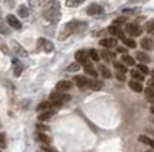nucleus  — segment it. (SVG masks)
I'll return each mask as SVG.
<instances>
[{"label": "nucleus", "mask_w": 154, "mask_h": 152, "mask_svg": "<svg viewBox=\"0 0 154 152\" xmlns=\"http://www.w3.org/2000/svg\"><path fill=\"white\" fill-rule=\"evenodd\" d=\"M43 18L46 20L51 22V23H57L61 18V7H60L58 0H50L49 3H46V5L43 7Z\"/></svg>", "instance_id": "1"}, {"label": "nucleus", "mask_w": 154, "mask_h": 152, "mask_svg": "<svg viewBox=\"0 0 154 152\" xmlns=\"http://www.w3.org/2000/svg\"><path fill=\"white\" fill-rule=\"evenodd\" d=\"M84 30H87V23L85 22H79V20L69 22L68 24H65L64 31L60 34V39H65V38L69 37L73 32H80V31H84Z\"/></svg>", "instance_id": "2"}, {"label": "nucleus", "mask_w": 154, "mask_h": 152, "mask_svg": "<svg viewBox=\"0 0 154 152\" xmlns=\"http://www.w3.org/2000/svg\"><path fill=\"white\" fill-rule=\"evenodd\" d=\"M70 100V96L66 93H57V92H54V93L50 94V98H49V101L53 104V107H61L64 102H68Z\"/></svg>", "instance_id": "3"}, {"label": "nucleus", "mask_w": 154, "mask_h": 152, "mask_svg": "<svg viewBox=\"0 0 154 152\" xmlns=\"http://www.w3.org/2000/svg\"><path fill=\"white\" fill-rule=\"evenodd\" d=\"M87 13L91 16H99L104 13V8L101 7L100 4H91L89 7L87 8Z\"/></svg>", "instance_id": "4"}, {"label": "nucleus", "mask_w": 154, "mask_h": 152, "mask_svg": "<svg viewBox=\"0 0 154 152\" xmlns=\"http://www.w3.org/2000/svg\"><path fill=\"white\" fill-rule=\"evenodd\" d=\"M126 32L131 37H138V35L142 34V28L138 26V24H126Z\"/></svg>", "instance_id": "5"}, {"label": "nucleus", "mask_w": 154, "mask_h": 152, "mask_svg": "<svg viewBox=\"0 0 154 152\" xmlns=\"http://www.w3.org/2000/svg\"><path fill=\"white\" fill-rule=\"evenodd\" d=\"M38 47L41 48V50L46 51V53H50V51L54 50V45L51 42H49V40L43 39V38H41V39H38Z\"/></svg>", "instance_id": "6"}, {"label": "nucleus", "mask_w": 154, "mask_h": 152, "mask_svg": "<svg viewBox=\"0 0 154 152\" xmlns=\"http://www.w3.org/2000/svg\"><path fill=\"white\" fill-rule=\"evenodd\" d=\"M77 63H81L82 66L87 63H89V57H88V54L85 53V51H77L76 55H75Z\"/></svg>", "instance_id": "7"}, {"label": "nucleus", "mask_w": 154, "mask_h": 152, "mask_svg": "<svg viewBox=\"0 0 154 152\" xmlns=\"http://www.w3.org/2000/svg\"><path fill=\"white\" fill-rule=\"evenodd\" d=\"M7 22H8V24H10L12 28H15V30H20L22 28V23L18 20V18H16V16L8 15L7 16Z\"/></svg>", "instance_id": "8"}, {"label": "nucleus", "mask_w": 154, "mask_h": 152, "mask_svg": "<svg viewBox=\"0 0 154 152\" xmlns=\"http://www.w3.org/2000/svg\"><path fill=\"white\" fill-rule=\"evenodd\" d=\"M12 47H14V51H15L18 55H20V57H27V55H29V53L24 50L23 46L19 45V43L15 42V40H12Z\"/></svg>", "instance_id": "9"}, {"label": "nucleus", "mask_w": 154, "mask_h": 152, "mask_svg": "<svg viewBox=\"0 0 154 152\" xmlns=\"http://www.w3.org/2000/svg\"><path fill=\"white\" fill-rule=\"evenodd\" d=\"M99 43H100V46H103V47H106V48H112L116 46L118 42L115 38H107V39H101Z\"/></svg>", "instance_id": "10"}, {"label": "nucleus", "mask_w": 154, "mask_h": 152, "mask_svg": "<svg viewBox=\"0 0 154 152\" xmlns=\"http://www.w3.org/2000/svg\"><path fill=\"white\" fill-rule=\"evenodd\" d=\"M70 88H72V82H69V81H60L57 83V90L58 92H68Z\"/></svg>", "instance_id": "11"}, {"label": "nucleus", "mask_w": 154, "mask_h": 152, "mask_svg": "<svg viewBox=\"0 0 154 152\" xmlns=\"http://www.w3.org/2000/svg\"><path fill=\"white\" fill-rule=\"evenodd\" d=\"M141 46L145 48V50H153L154 48V42L152 38H143L141 40Z\"/></svg>", "instance_id": "12"}, {"label": "nucleus", "mask_w": 154, "mask_h": 152, "mask_svg": "<svg viewBox=\"0 0 154 152\" xmlns=\"http://www.w3.org/2000/svg\"><path fill=\"white\" fill-rule=\"evenodd\" d=\"M88 82H89V81H88L85 77H82V75H77V77H75V83L79 86L80 89L88 86Z\"/></svg>", "instance_id": "13"}, {"label": "nucleus", "mask_w": 154, "mask_h": 152, "mask_svg": "<svg viewBox=\"0 0 154 152\" xmlns=\"http://www.w3.org/2000/svg\"><path fill=\"white\" fill-rule=\"evenodd\" d=\"M120 40H122L123 43H125L127 47H130V48H134V47H137V43H135V40H133V39H130V38H126L125 37V34H120Z\"/></svg>", "instance_id": "14"}, {"label": "nucleus", "mask_w": 154, "mask_h": 152, "mask_svg": "<svg viewBox=\"0 0 154 152\" xmlns=\"http://www.w3.org/2000/svg\"><path fill=\"white\" fill-rule=\"evenodd\" d=\"M56 113V110H53V109H49V110H43L42 113H41L39 116H38V118H39V121H46V120H49V118L51 117V116Z\"/></svg>", "instance_id": "15"}, {"label": "nucleus", "mask_w": 154, "mask_h": 152, "mask_svg": "<svg viewBox=\"0 0 154 152\" xmlns=\"http://www.w3.org/2000/svg\"><path fill=\"white\" fill-rule=\"evenodd\" d=\"M128 86H130V88L133 89L134 92H137V93H139V92L143 90V88H142V83L139 82V81H135V80L130 81V82H128Z\"/></svg>", "instance_id": "16"}, {"label": "nucleus", "mask_w": 154, "mask_h": 152, "mask_svg": "<svg viewBox=\"0 0 154 152\" xmlns=\"http://www.w3.org/2000/svg\"><path fill=\"white\" fill-rule=\"evenodd\" d=\"M108 32L111 35H114V37H120V34H122V30H120L119 24H112V26H109Z\"/></svg>", "instance_id": "17"}, {"label": "nucleus", "mask_w": 154, "mask_h": 152, "mask_svg": "<svg viewBox=\"0 0 154 152\" xmlns=\"http://www.w3.org/2000/svg\"><path fill=\"white\" fill-rule=\"evenodd\" d=\"M84 70H85V73H87V74H89V75H92L93 78H96L97 77V72H96L95 70V67L92 66V63H87V65H84Z\"/></svg>", "instance_id": "18"}, {"label": "nucleus", "mask_w": 154, "mask_h": 152, "mask_svg": "<svg viewBox=\"0 0 154 152\" xmlns=\"http://www.w3.org/2000/svg\"><path fill=\"white\" fill-rule=\"evenodd\" d=\"M12 65H14V73H15V75H20L22 70H23V66H22V63L16 58H14L12 59Z\"/></svg>", "instance_id": "19"}, {"label": "nucleus", "mask_w": 154, "mask_h": 152, "mask_svg": "<svg viewBox=\"0 0 154 152\" xmlns=\"http://www.w3.org/2000/svg\"><path fill=\"white\" fill-rule=\"evenodd\" d=\"M139 142L143 143V144H146V145H149L150 148H153L154 150V140L150 139V137L145 136V135H141V136H139Z\"/></svg>", "instance_id": "20"}, {"label": "nucleus", "mask_w": 154, "mask_h": 152, "mask_svg": "<svg viewBox=\"0 0 154 152\" xmlns=\"http://www.w3.org/2000/svg\"><path fill=\"white\" fill-rule=\"evenodd\" d=\"M101 57H103L107 62H109V61H112L114 58H116L114 51H109V50H103L101 51Z\"/></svg>", "instance_id": "21"}, {"label": "nucleus", "mask_w": 154, "mask_h": 152, "mask_svg": "<svg viewBox=\"0 0 154 152\" xmlns=\"http://www.w3.org/2000/svg\"><path fill=\"white\" fill-rule=\"evenodd\" d=\"M88 86H89L92 90H99V89H101L103 83H101V81H99V80H92L88 82Z\"/></svg>", "instance_id": "22"}, {"label": "nucleus", "mask_w": 154, "mask_h": 152, "mask_svg": "<svg viewBox=\"0 0 154 152\" xmlns=\"http://www.w3.org/2000/svg\"><path fill=\"white\" fill-rule=\"evenodd\" d=\"M114 66H115V69H116L119 73H122V74H126V73H127V67H126V65L122 63V62H114Z\"/></svg>", "instance_id": "23"}, {"label": "nucleus", "mask_w": 154, "mask_h": 152, "mask_svg": "<svg viewBox=\"0 0 154 152\" xmlns=\"http://www.w3.org/2000/svg\"><path fill=\"white\" fill-rule=\"evenodd\" d=\"M122 62L125 65H127V66H134V63H135V61H134L133 57L127 55V54H125V55L122 57Z\"/></svg>", "instance_id": "24"}, {"label": "nucleus", "mask_w": 154, "mask_h": 152, "mask_svg": "<svg viewBox=\"0 0 154 152\" xmlns=\"http://www.w3.org/2000/svg\"><path fill=\"white\" fill-rule=\"evenodd\" d=\"M131 77H133L135 81H139V82H142V81L145 80L143 74H142L141 72H138V70H131Z\"/></svg>", "instance_id": "25"}, {"label": "nucleus", "mask_w": 154, "mask_h": 152, "mask_svg": "<svg viewBox=\"0 0 154 152\" xmlns=\"http://www.w3.org/2000/svg\"><path fill=\"white\" fill-rule=\"evenodd\" d=\"M51 107H53V104H51L50 101H46V102H42L41 105H38V112H43V110H49L51 109Z\"/></svg>", "instance_id": "26"}, {"label": "nucleus", "mask_w": 154, "mask_h": 152, "mask_svg": "<svg viewBox=\"0 0 154 152\" xmlns=\"http://www.w3.org/2000/svg\"><path fill=\"white\" fill-rule=\"evenodd\" d=\"M137 59H138L139 62H143V63H149L150 62L149 55L145 53H137Z\"/></svg>", "instance_id": "27"}, {"label": "nucleus", "mask_w": 154, "mask_h": 152, "mask_svg": "<svg viewBox=\"0 0 154 152\" xmlns=\"http://www.w3.org/2000/svg\"><path fill=\"white\" fill-rule=\"evenodd\" d=\"M18 13L22 16V18H27L29 16V8L26 7V5H19V8H18Z\"/></svg>", "instance_id": "28"}, {"label": "nucleus", "mask_w": 154, "mask_h": 152, "mask_svg": "<svg viewBox=\"0 0 154 152\" xmlns=\"http://www.w3.org/2000/svg\"><path fill=\"white\" fill-rule=\"evenodd\" d=\"M99 70H100L101 75H103L104 78H111V72H109V70L107 69L106 66H103V65H100V66H99Z\"/></svg>", "instance_id": "29"}, {"label": "nucleus", "mask_w": 154, "mask_h": 152, "mask_svg": "<svg viewBox=\"0 0 154 152\" xmlns=\"http://www.w3.org/2000/svg\"><path fill=\"white\" fill-rule=\"evenodd\" d=\"M37 136H38V140H39V142H42V143H45V144H49V143L51 142L50 137H49L48 135H45V133H41V132H39Z\"/></svg>", "instance_id": "30"}, {"label": "nucleus", "mask_w": 154, "mask_h": 152, "mask_svg": "<svg viewBox=\"0 0 154 152\" xmlns=\"http://www.w3.org/2000/svg\"><path fill=\"white\" fill-rule=\"evenodd\" d=\"M82 1H85V0H66V5L75 8V7H79Z\"/></svg>", "instance_id": "31"}, {"label": "nucleus", "mask_w": 154, "mask_h": 152, "mask_svg": "<svg viewBox=\"0 0 154 152\" xmlns=\"http://www.w3.org/2000/svg\"><path fill=\"white\" fill-rule=\"evenodd\" d=\"M146 98L150 102H154V89H150V88L146 89Z\"/></svg>", "instance_id": "32"}, {"label": "nucleus", "mask_w": 154, "mask_h": 152, "mask_svg": "<svg viewBox=\"0 0 154 152\" xmlns=\"http://www.w3.org/2000/svg\"><path fill=\"white\" fill-rule=\"evenodd\" d=\"M137 70H138V72H141L143 75L145 74H149V73H150V70L147 69L146 65H138V66H137Z\"/></svg>", "instance_id": "33"}, {"label": "nucleus", "mask_w": 154, "mask_h": 152, "mask_svg": "<svg viewBox=\"0 0 154 152\" xmlns=\"http://www.w3.org/2000/svg\"><path fill=\"white\" fill-rule=\"evenodd\" d=\"M89 58L91 59H93V61H99L100 59V57H99V53L96 50H89Z\"/></svg>", "instance_id": "34"}, {"label": "nucleus", "mask_w": 154, "mask_h": 152, "mask_svg": "<svg viewBox=\"0 0 154 152\" xmlns=\"http://www.w3.org/2000/svg\"><path fill=\"white\" fill-rule=\"evenodd\" d=\"M146 31L149 32V34L154 35V20H152V22H149V23H147V26H146Z\"/></svg>", "instance_id": "35"}, {"label": "nucleus", "mask_w": 154, "mask_h": 152, "mask_svg": "<svg viewBox=\"0 0 154 152\" xmlns=\"http://www.w3.org/2000/svg\"><path fill=\"white\" fill-rule=\"evenodd\" d=\"M7 147V140H5L4 133H0V148H5Z\"/></svg>", "instance_id": "36"}, {"label": "nucleus", "mask_w": 154, "mask_h": 152, "mask_svg": "<svg viewBox=\"0 0 154 152\" xmlns=\"http://www.w3.org/2000/svg\"><path fill=\"white\" fill-rule=\"evenodd\" d=\"M77 70H80V63H72L69 67H68V72H77Z\"/></svg>", "instance_id": "37"}, {"label": "nucleus", "mask_w": 154, "mask_h": 152, "mask_svg": "<svg viewBox=\"0 0 154 152\" xmlns=\"http://www.w3.org/2000/svg\"><path fill=\"white\" fill-rule=\"evenodd\" d=\"M0 50H2L3 53H5V54L8 53V47H7V45L4 43V40H3L2 38H0Z\"/></svg>", "instance_id": "38"}, {"label": "nucleus", "mask_w": 154, "mask_h": 152, "mask_svg": "<svg viewBox=\"0 0 154 152\" xmlns=\"http://www.w3.org/2000/svg\"><path fill=\"white\" fill-rule=\"evenodd\" d=\"M139 12V8H125L123 13H137Z\"/></svg>", "instance_id": "39"}, {"label": "nucleus", "mask_w": 154, "mask_h": 152, "mask_svg": "<svg viewBox=\"0 0 154 152\" xmlns=\"http://www.w3.org/2000/svg\"><path fill=\"white\" fill-rule=\"evenodd\" d=\"M0 32H2V34H5V35H7V34H10V32H11V30L8 28V27H5L4 24H0Z\"/></svg>", "instance_id": "40"}, {"label": "nucleus", "mask_w": 154, "mask_h": 152, "mask_svg": "<svg viewBox=\"0 0 154 152\" xmlns=\"http://www.w3.org/2000/svg\"><path fill=\"white\" fill-rule=\"evenodd\" d=\"M126 22V18H118L114 22V24H122V23H125Z\"/></svg>", "instance_id": "41"}, {"label": "nucleus", "mask_w": 154, "mask_h": 152, "mask_svg": "<svg viewBox=\"0 0 154 152\" xmlns=\"http://www.w3.org/2000/svg\"><path fill=\"white\" fill-rule=\"evenodd\" d=\"M42 150L45 151V152H57V151H54L53 148H50V147H48V145H43L42 147Z\"/></svg>", "instance_id": "42"}, {"label": "nucleus", "mask_w": 154, "mask_h": 152, "mask_svg": "<svg viewBox=\"0 0 154 152\" xmlns=\"http://www.w3.org/2000/svg\"><path fill=\"white\" fill-rule=\"evenodd\" d=\"M38 129H41V131H48V127L43 125V124H38Z\"/></svg>", "instance_id": "43"}, {"label": "nucleus", "mask_w": 154, "mask_h": 152, "mask_svg": "<svg viewBox=\"0 0 154 152\" xmlns=\"http://www.w3.org/2000/svg\"><path fill=\"white\" fill-rule=\"evenodd\" d=\"M118 78H119L120 81H126V77L122 74V73H120V74H118Z\"/></svg>", "instance_id": "44"}, {"label": "nucleus", "mask_w": 154, "mask_h": 152, "mask_svg": "<svg viewBox=\"0 0 154 152\" xmlns=\"http://www.w3.org/2000/svg\"><path fill=\"white\" fill-rule=\"evenodd\" d=\"M149 88H150V89H154V80L149 82Z\"/></svg>", "instance_id": "45"}, {"label": "nucleus", "mask_w": 154, "mask_h": 152, "mask_svg": "<svg viewBox=\"0 0 154 152\" xmlns=\"http://www.w3.org/2000/svg\"><path fill=\"white\" fill-rule=\"evenodd\" d=\"M118 50H119L120 53H126V48H123V47H119V48H118Z\"/></svg>", "instance_id": "46"}, {"label": "nucleus", "mask_w": 154, "mask_h": 152, "mask_svg": "<svg viewBox=\"0 0 154 152\" xmlns=\"http://www.w3.org/2000/svg\"><path fill=\"white\" fill-rule=\"evenodd\" d=\"M150 110H152V113H154V107H152V108H150Z\"/></svg>", "instance_id": "47"}, {"label": "nucleus", "mask_w": 154, "mask_h": 152, "mask_svg": "<svg viewBox=\"0 0 154 152\" xmlns=\"http://www.w3.org/2000/svg\"><path fill=\"white\" fill-rule=\"evenodd\" d=\"M152 75H153V78H154V70H153V72H152Z\"/></svg>", "instance_id": "48"}, {"label": "nucleus", "mask_w": 154, "mask_h": 152, "mask_svg": "<svg viewBox=\"0 0 154 152\" xmlns=\"http://www.w3.org/2000/svg\"><path fill=\"white\" fill-rule=\"evenodd\" d=\"M0 19H2V12H0Z\"/></svg>", "instance_id": "49"}, {"label": "nucleus", "mask_w": 154, "mask_h": 152, "mask_svg": "<svg viewBox=\"0 0 154 152\" xmlns=\"http://www.w3.org/2000/svg\"><path fill=\"white\" fill-rule=\"evenodd\" d=\"M146 152H154V151H146Z\"/></svg>", "instance_id": "50"}]
</instances>
